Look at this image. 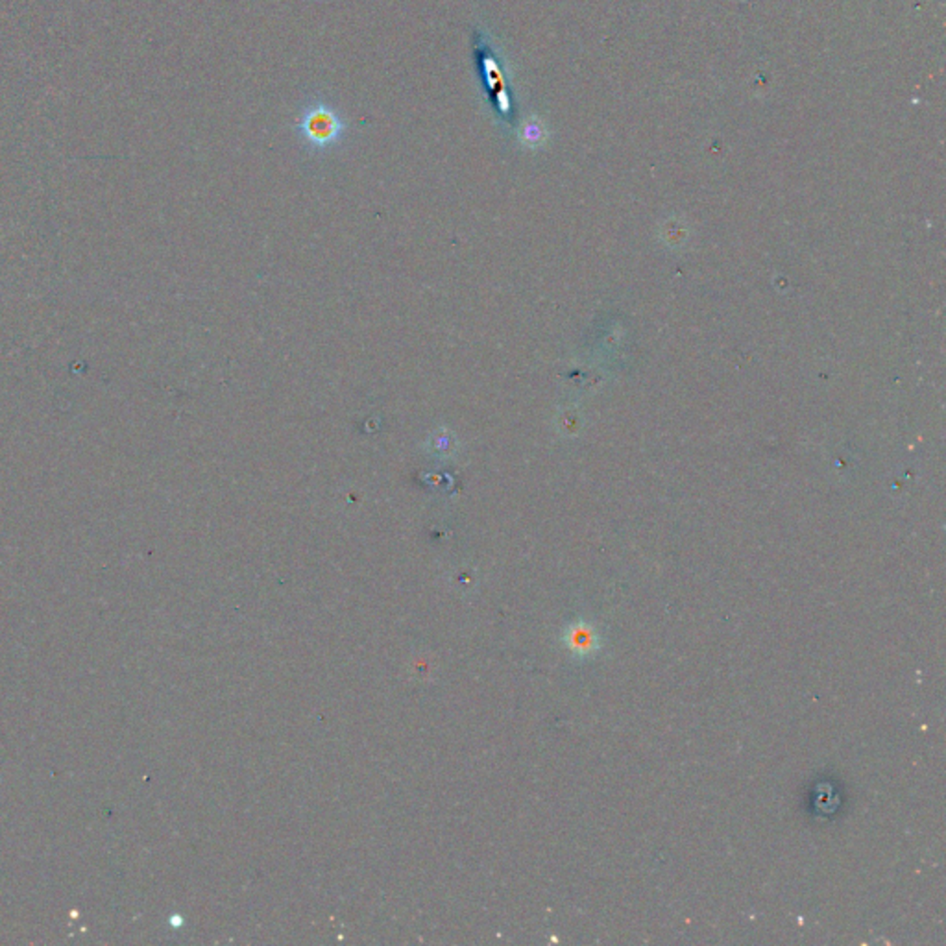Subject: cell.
I'll return each mask as SVG.
<instances>
[{
  "mask_svg": "<svg viewBox=\"0 0 946 946\" xmlns=\"http://www.w3.org/2000/svg\"><path fill=\"white\" fill-rule=\"evenodd\" d=\"M296 132L309 150L323 152L344 139L346 122L335 106L314 98L304 106L296 120Z\"/></svg>",
  "mask_w": 946,
  "mask_h": 946,
  "instance_id": "6da1fadb",
  "label": "cell"
},
{
  "mask_svg": "<svg viewBox=\"0 0 946 946\" xmlns=\"http://www.w3.org/2000/svg\"><path fill=\"white\" fill-rule=\"evenodd\" d=\"M542 136H544V132H542V128H540V125H539L537 120L525 122L523 130L520 132V139L527 146H537L542 141Z\"/></svg>",
  "mask_w": 946,
  "mask_h": 946,
  "instance_id": "7a4b0ae2",
  "label": "cell"
}]
</instances>
